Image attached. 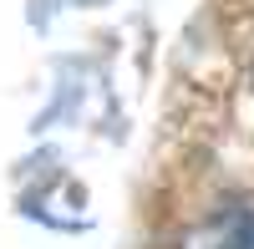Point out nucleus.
Instances as JSON below:
<instances>
[{"instance_id":"f257e3e1","label":"nucleus","mask_w":254,"mask_h":249,"mask_svg":"<svg viewBox=\"0 0 254 249\" xmlns=\"http://www.w3.org/2000/svg\"><path fill=\"white\" fill-rule=\"evenodd\" d=\"M208 249H254V214L229 209L208 224Z\"/></svg>"}]
</instances>
